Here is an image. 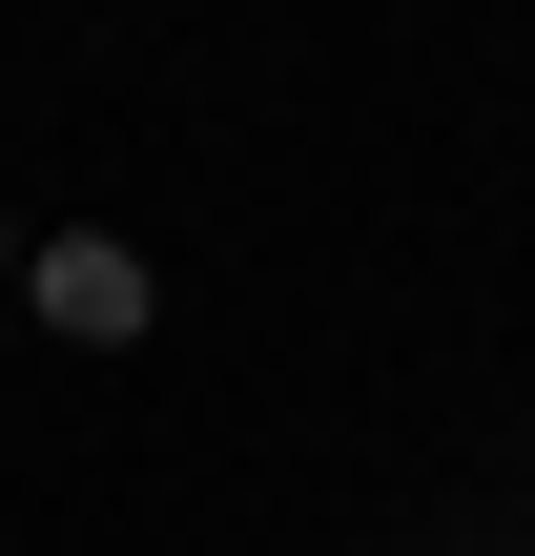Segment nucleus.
I'll return each instance as SVG.
<instances>
[{
	"instance_id": "nucleus-1",
	"label": "nucleus",
	"mask_w": 535,
	"mask_h": 556,
	"mask_svg": "<svg viewBox=\"0 0 535 556\" xmlns=\"http://www.w3.org/2000/svg\"><path fill=\"white\" fill-rule=\"evenodd\" d=\"M21 289H41V330H82V351H124V330H144V309H165V289H144V248H124V227H41V248H21Z\"/></svg>"
}]
</instances>
